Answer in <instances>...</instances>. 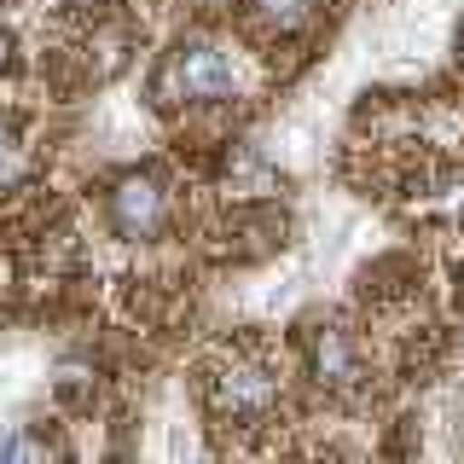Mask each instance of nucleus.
I'll list each match as a JSON object with an SVG mask.
<instances>
[{
    "label": "nucleus",
    "mask_w": 464,
    "mask_h": 464,
    "mask_svg": "<svg viewBox=\"0 0 464 464\" xmlns=\"http://www.w3.org/2000/svg\"><path fill=\"white\" fill-rule=\"evenodd\" d=\"M232 93V53L215 47V41H180V47L169 53L163 76H157V99L163 105H180V99H221Z\"/></svg>",
    "instance_id": "f257e3e1"
},
{
    "label": "nucleus",
    "mask_w": 464,
    "mask_h": 464,
    "mask_svg": "<svg viewBox=\"0 0 464 464\" xmlns=\"http://www.w3.org/2000/svg\"><path fill=\"white\" fill-rule=\"evenodd\" d=\"M209 401H215V412H227V418H261L279 401V372L256 354H227L221 366L209 372Z\"/></svg>",
    "instance_id": "f03ea898"
},
{
    "label": "nucleus",
    "mask_w": 464,
    "mask_h": 464,
    "mask_svg": "<svg viewBox=\"0 0 464 464\" xmlns=\"http://www.w3.org/2000/svg\"><path fill=\"white\" fill-rule=\"evenodd\" d=\"M163 215H169V192H163L157 174H128L111 192V221L122 238H151L163 227Z\"/></svg>",
    "instance_id": "7ed1b4c3"
},
{
    "label": "nucleus",
    "mask_w": 464,
    "mask_h": 464,
    "mask_svg": "<svg viewBox=\"0 0 464 464\" xmlns=\"http://www.w3.org/2000/svg\"><path fill=\"white\" fill-rule=\"evenodd\" d=\"M314 377L325 389H337V395H354L360 383H366V366H360V348H354V337H348L343 325H319L314 331Z\"/></svg>",
    "instance_id": "20e7f679"
},
{
    "label": "nucleus",
    "mask_w": 464,
    "mask_h": 464,
    "mask_svg": "<svg viewBox=\"0 0 464 464\" xmlns=\"http://www.w3.org/2000/svg\"><path fill=\"white\" fill-rule=\"evenodd\" d=\"M308 6H314V0H250V12H256L267 29H279V35L308 18Z\"/></svg>",
    "instance_id": "39448f33"
},
{
    "label": "nucleus",
    "mask_w": 464,
    "mask_h": 464,
    "mask_svg": "<svg viewBox=\"0 0 464 464\" xmlns=\"http://www.w3.org/2000/svg\"><path fill=\"white\" fill-rule=\"evenodd\" d=\"M12 180H24V145L12 134V122L0 116V186H12Z\"/></svg>",
    "instance_id": "423d86ee"
},
{
    "label": "nucleus",
    "mask_w": 464,
    "mask_h": 464,
    "mask_svg": "<svg viewBox=\"0 0 464 464\" xmlns=\"http://www.w3.org/2000/svg\"><path fill=\"white\" fill-rule=\"evenodd\" d=\"M0 453H6V459H47V453H58V447H53V441H35V435H24V441H6Z\"/></svg>",
    "instance_id": "0eeeda50"
},
{
    "label": "nucleus",
    "mask_w": 464,
    "mask_h": 464,
    "mask_svg": "<svg viewBox=\"0 0 464 464\" xmlns=\"http://www.w3.org/2000/svg\"><path fill=\"white\" fill-rule=\"evenodd\" d=\"M6 58H12V35L0 29V70H6Z\"/></svg>",
    "instance_id": "6e6552de"
},
{
    "label": "nucleus",
    "mask_w": 464,
    "mask_h": 464,
    "mask_svg": "<svg viewBox=\"0 0 464 464\" xmlns=\"http://www.w3.org/2000/svg\"><path fill=\"white\" fill-rule=\"evenodd\" d=\"M459 53H464V47H459Z\"/></svg>",
    "instance_id": "1a4fd4ad"
}]
</instances>
